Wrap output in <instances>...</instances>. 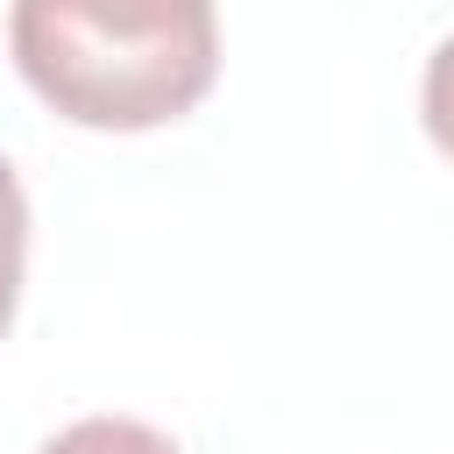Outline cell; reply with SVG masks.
Masks as SVG:
<instances>
[{"instance_id": "1", "label": "cell", "mask_w": 454, "mask_h": 454, "mask_svg": "<svg viewBox=\"0 0 454 454\" xmlns=\"http://www.w3.org/2000/svg\"><path fill=\"white\" fill-rule=\"evenodd\" d=\"M14 71L78 128H163L213 92V0H14Z\"/></svg>"}, {"instance_id": "2", "label": "cell", "mask_w": 454, "mask_h": 454, "mask_svg": "<svg viewBox=\"0 0 454 454\" xmlns=\"http://www.w3.org/2000/svg\"><path fill=\"white\" fill-rule=\"evenodd\" d=\"M21 262H28V199L14 163L0 156V333L14 326V305H21Z\"/></svg>"}, {"instance_id": "3", "label": "cell", "mask_w": 454, "mask_h": 454, "mask_svg": "<svg viewBox=\"0 0 454 454\" xmlns=\"http://www.w3.org/2000/svg\"><path fill=\"white\" fill-rule=\"evenodd\" d=\"M43 454H177V440H163L142 419H78L64 426Z\"/></svg>"}, {"instance_id": "4", "label": "cell", "mask_w": 454, "mask_h": 454, "mask_svg": "<svg viewBox=\"0 0 454 454\" xmlns=\"http://www.w3.org/2000/svg\"><path fill=\"white\" fill-rule=\"evenodd\" d=\"M426 135L454 156V35L426 57Z\"/></svg>"}]
</instances>
